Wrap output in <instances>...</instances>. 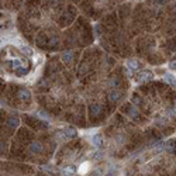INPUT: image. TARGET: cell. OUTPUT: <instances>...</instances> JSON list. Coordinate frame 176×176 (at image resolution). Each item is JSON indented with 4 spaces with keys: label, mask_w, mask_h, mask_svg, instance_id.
Returning a JSON list of instances; mask_svg holds the SVG:
<instances>
[{
    "label": "cell",
    "mask_w": 176,
    "mask_h": 176,
    "mask_svg": "<svg viewBox=\"0 0 176 176\" xmlns=\"http://www.w3.org/2000/svg\"><path fill=\"white\" fill-rule=\"evenodd\" d=\"M17 96H19V99L21 101H30V100H31V93H30V90H28V89L21 88L19 90V93H17Z\"/></svg>",
    "instance_id": "2"
},
{
    "label": "cell",
    "mask_w": 176,
    "mask_h": 176,
    "mask_svg": "<svg viewBox=\"0 0 176 176\" xmlns=\"http://www.w3.org/2000/svg\"><path fill=\"white\" fill-rule=\"evenodd\" d=\"M21 52H23V54H25V55H31V50H30V48H28V47H25V45H23V47H21Z\"/></svg>",
    "instance_id": "16"
},
{
    "label": "cell",
    "mask_w": 176,
    "mask_h": 176,
    "mask_svg": "<svg viewBox=\"0 0 176 176\" xmlns=\"http://www.w3.org/2000/svg\"><path fill=\"white\" fill-rule=\"evenodd\" d=\"M164 79H165V82H168L169 85H172V86H176V79H175V76H172L170 73L165 75Z\"/></svg>",
    "instance_id": "10"
},
{
    "label": "cell",
    "mask_w": 176,
    "mask_h": 176,
    "mask_svg": "<svg viewBox=\"0 0 176 176\" xmlns=\"http://www.w3.org/2000/svg\"><path fill=\"white\" fill-rule=\"evenodd\" d=\"M155 1H157V3H159V4H164V3H166L168 0H155Z\"/></svg>",
    "instance_id": "20"
},
{
    "label": "cell",
    "mask_w": 176,
    "mask_h": 176,
    "mask_svg": "<svg viewBox=\"0 0 176 176\" xmlns=\"http://www.w3.org/2000/svg\"><path fill=\"white\" fill-rule=\"evenodd\" d=\"M108 101H111V103H116V101L120 100V97H121V93H120L117 89H111L110 92H108Z\"/></svg>",
    "instance_id": "3"
},
{
    "label": "cell",
    "mask_w": 176,
    "mask_h": 176,
    "mask_svg": "<svg viewBox=\"0 0 176 176\" xmlns=\"http://www.w3.org/2000/svg\"><path fill=\"white\" fill-rule=\"evenodd\" d=\"M92 144L96 147V148H101V145H103V138H101L100 134H96L92 137Z\"/></svg>",
    "instance_id": "7"
},
{
    "label": "cell",
    "mask_w": 176,
    "mask_h": 176,
    "mask_svg": "<svg viewBox=\"0 0 176 176\" xmlns=\"http://www.w3.org/2000/svg\"><path fill=\"white\" fill-rule=\"evenodd\" d=\"M88 170H89V165L88 164H83L82 166H80L79 172H80V173H85V172H88Z\"/></svg>",
    "instance_id": "17"
},
{
    "label": "cell",
    "mask_w": 176,
    "mask_h": 176,
    "mask_svg": "<svg viewBox=\"0 0 176 176\" xmlns=\"http://www.w3.org/2000/svg\"><path fill=\"white\" fill-rule=\"evenodd\" d=\"M63 175H73L75 173V168H72V166H65L62 169Z\"/></svg>",
    "instance_id": "12"
},
{
    "label": "cell",
    "mask_w": 176,
    "mask_h": 176,
    "mask_svg": "<svg viewBox=\"0 0 176 176\" xmlns=\"http://www.w3.org/2000/svg\"><path fill=\"white\" fill-rule=\"evenodd\" d=\"M128 113H130V116H131L132 119H137V117H138V110L135 108V106H134V104H131L130 110H128Z\"/></svg>",
    "instance_id": "11"
},
{
    "label": "cell",
    "mask_w": 176,
    "mask_h": 176,
    "mask_svg": "<svg viewBox=\"0 0 176 176\" xmlns=\"http://www.w3.org/2000/svg\"><path fill=\"white\" fill-rule=\"evenodd\" d=\"M108 86L111 89H116L119 86V80H117L116 78H110V79H108Z\"/></svg>",
    "instance_id": "13"
},
{
    "label": "cell",
    "mask_w": 176,
    "mask_h": 176,
    "mask_svg": "<svg viewBox=\"0 0 176 176\" xmlns=\"http://www.w3.org/2000/svg\"><path fill=\"white\" fill-rule=\"evenodd\" d=\"M152 78H154V75H152L151 70H142V72H139L138 75V80L141 82H147V80H151Z\"/></svg>",
    "instance_id": "4"
},
{
    "label": "cell",
    "mask_w": 176,
    "mask_h": 176,
    "mask_svg": "<svg viewBox=\"0 0 176 176\" xmlns=\"http://www.w3.org/2000/svg\"><path fill=\"white\" fill-rule=\"evenodd\" d=\"M165 149L169 152H175V145L172 144V142H168V144H165Z\"/></svg>",
    "instance_id": "15"
},
{
    "label": "cell",
    "mask_w": 176,
    "mask_h": 176,
    "mask_svg": "<svg viewBox=\"0 0 176 176\" xmlns=\"http://www.w3.org/2000/svg\"><path fill=\"white\" fill-rule=\"evenodd\" d=\"M72 59H73V54H72V51H65V52L62 54V61L65 63H69Z\"/></svg>",
    "instance_id": "8"
},
{
    "label": "cell",
    "mask_w": 176,
    "mask_h": 176,
    "mask_svg": "<svg viewBox=\"0 0 176 176\" xmlns=\"http://www.w3.org/2000/svg\"><path fill=\"white\" fill-rule=\"evenodd\" d=\"M42 151V144L41 142H38V141H34L30 144L28 147V152L31 154V155H35V154H40V152Z\"/></svg>",
    "instance_id": "1"
},
{
    "label": "cell",
    "mask_w": 176,
    "mask_h": 176,
    "mask_svg": "<svg viewBox=\"0 0 176 176\" xmlns=\"http://www.w3.org/2000/svg\"><path fill=\"white\" fill-rule=\"evenodd\" d=\"M90 113H92V116H99L101 113V104H92L90 106Z\"/></svg>",
    "instance_id": "9"
},
{
    "label": "cell",
    "mask_w": 176,
    "mask_h": 176,
    "mask_svg": "<svg viewBox=\"0 0 176 176\" xmlns=\"http://www.w3.org/2000/svg\"><path fill=\"white\" fill-rule=\"evenodd\" d=\"M19 124H20V120L16 116H11V117L7 119V127H10V128H16V127H19Z\"/></svg>",
    "instance_id": "6"
},
{
    "label": "cell",
    "mask_w": 176,
    "mask_h": 176,
    "mask_svg": "<svg viewBox=\"0 0 176 176\" xmlns=\"http://www.w3.org/2000/svg\"><path fill=\"white\" fill-rule=\"evenodd\" d=\"M38 114L41 116V119H42V120H48V119H50V117H48V114L45 113V111H41V110H40V111H38Z\"/></svg>",
    "instance_id": "18"
},
{
    "label": "cell",
    "mask_w": 176,
    "mask_h": 176,
    "mask_svg": "<svg viewBox=\"0 0 176 176\" xmlns=\"http://www.w3.org/2000/svg\"><path fill=\"white\" fill-rule=\"evenodd\" d=\"M138 66H139V63L137 59H128V61H127V68H128V70H130L131 73L134 70L138 69Z\"/></svg>",
    "instance_id": "5"
},
{
    "label": "cell",
    "mask_w": 176,
    "mask_h": 176,
    "mask_svg": "<svg viewBox=\"0 0 176 176\" xmlns=\"http://www.w3.org/2000/svg\"><path fill=\"white\" fill-rule=\"evenodd\" d=\"M169 68L170 69H176V61H172V62L169 63Z\"/></svg>",
    "instance_id": "19"
},
{
    "label": "cell",
    "mask_w": 176,
    "mask_h": 176,
    "mask_svg": "<svg viewBox=\"0 0 176 176\" xmlns=\"http://www.w3.org/2000/svg\"><path fill=\"white\" fill-rule=\"evenodd\" d=\"M65 132H66V135H68L69 138H72V137H75V135H76V130H75V128H66Z\"/></svg>",
    "instance_id": "14"
}]
</instances>
